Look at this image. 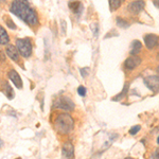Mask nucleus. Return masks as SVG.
Masks as SVG:
<instances>
[{
    "mask_svg": "<svg viewBox=\"0 0 159 159\" xmlns=\"http://www.w3.org/2000/svg\"><path fill=\"white\" fill-rule=\"evenodd\" d=\"M68 6H69V7H70L71 10H72V12H74V13H81L82 9H83L81 2H76V1L69 2Z\"/></svg>",
    "mask_w": 159,
    "mask_h": 159,
    "instance_id": "obj_15",
    "label": "nucleus"
},
{
    "mask_svg": "<svg viewBox=\"0 0 159 159\" xmlns=\"http://www.w3.org/2000/svg\"><path fill=\"white\" fill-rule=\"evenodd\" d=\"M10 42L9 35H7V31L3 29V27L0 25V45H7Z\"/></svg>",
    "mask_w": 159,
    "mask_h": 159,
    "instance_id": "obj_12",
    "label": "nucleus"
},
{
    "mask_svg": "<svg viewBox=\"0 0 159 159\" xmlns=\"http://www.w3.org/2000/svg\"><path fill=\"white\" fill-rule=\"evenodd\" d=\"M11 12L20 19L27 22L29 25H38V16L36 12L30 7L29 3L25 1H14L11 4Z\"/></svg>",
    "mask_w": 159,
    "mask_h": 159,
    "instance_id": "obj_1",
    "label": "nucleus"
},
{
    "mask_svg": "<svg viewBox=\"0 0 159 159\" xmlns=\"http://www.w3.org/2000/svg\"><path fill=\"white\" fill-rule=\"evenodd\" d=\"M94 29V33H93V34H94V36H98V25H94V27H93V25H92V30H93Z\"/></svg>",
    "mask_w": 159,
    "mask_h": 159,
    "instance_id": "obj_25",
    "label": "nucleus"
},
{
    "mask_svg": "<svg viewBox=\"0 0 159 159\" xmlns=\"http://www.w3.org/2000/svg\"><path fill=\"white\" fill-rule=\"evenodd\" d=\"M153 3H154V6L157 7L159 9V0H155V1H153Z\"/></svg>",
    "mask_w": 159,
    "mask_h": 159,
    "instance_id": "obj_27",
    "label": "nucleus"
},
{
    "mask_svg": "<svg viewBox=\"0 0 159 159\" xmlns=\"http://www.w3.org/2000/svg\"><path fill=\"white\" fill-rule=\"evenodd\" d=\"M80 70H81V74H82V76H83V78H85V76L88 75V72H87L86 70H84V68L80 69Z\"/></svg>",
    "mask_w": 159,
    "mask_h": 159,
    "instance_id": "obj_26",
    "label": "nucleus"
},
{
    "mask_svg": "<svg viewBox=\"0 0 159 159\" xmlns=\"http://www.w3.org/2000/svg\"><path fill=\"white\" fill-rule=\"evenodd\" d=\"M0 58H1V52H0Z\"/></svg>",
    "mask_w": 159,
    "mask_h": 159,
    "instance_id": "obj_31",
    "label": "nucleus"
},
{
    "mask_svg": "<svg viewBox=\"0 0 159 159\" xmlns=\"http://www.w3.org/2000/svg\"><path fill=\"white\" fill-rule=\"evenodd\" d=\"M109 36H118V33L116 30H111V32L107 33L106 36H105V38H108Z\"/></svg>",
    "mask_w": 159,
    "mask_h": 159,
    "instance_id": "obj_22",
    "label": "nucleus"
},
{
    "mask_svg": "<svg viewBox=\"0 0 159 159\" xmlns=\"http://www.w3.org/2000/svg\"><path fill=\"white\" fill-rule=\"evenodd\" d=\"M6 52L7 54L9 55L10 58H12L14 61H19V53H18V50L14 47L13 45H9L6 49Z\"/></svg>",
    "mask_w": 159,
    "mask_h": 159,
    "instance_id": "obj_11",
    "label": "nucleus"
},
{
    "mask_svg": "<svg viewBox=\"0 0 159 159\" xmlns=\"http://www.w3.org/2000/svg\"><path fill=\"white\" fill-rule=\"evenodd\" d=\"M2 145H3V141H2V139L0 138V148H1Z\"/></svg>",
    "mask_w": 159,
    "mask_h": 159,
    "instance_id": "obj_28",
    "label": "nucleus"
},
{
    "mask_svg": "<svg viewBox=\"0 0 159 159\" xmlns=\"http://www.w3.org/2000/svg\"><path fill=\"white\" fill-rule=\"evenodd\" d=\"M61 30H63V33L65 34V33H66V22H65V20H61Z\"/></svg>",
    "mask_w": 159,
    "mask_h": 159,
    "instance_id": "obj_24",
    "label": "nucleus"
},
{
    "mask_svg": "<svg viewBox=\"0 0 159 159\" xmlns=\"http://www.w3.org/2000/svg\"><path fill=\"white\" fill-rule=\"evenodd\" d=\"M63 159H74V147L71 142H65L61 148Z\"/></svg>",
    "mask_w": 159,
    "mask_h": 159,
    "instance_id": "obj_6",
    "label": "nucleus"
},
{
    "mask_svg": "<svg viewBox=\"0 0 159 159\" xmlns=\"http://www.w3.org/2000/svg\"><path fill=\"white\" fill-rule=\"evenodd\" d=\"M151 159H159V148H156V151L153 153L152 157H151Z\"/></svg>",
    "mask_w": 159,
    "mask_h": 159,
    "instance_id": "obj_23",
    "label": "nucleus"
},
{
    "mask_svg": "<svg viewBox=\"0 0 159 159\" xmlns=\"http://www.w3.org/2000/svg\"><path fill=\"white\" fill-rule=\"evenodd\" d=\"M127 89H129V84H125L124 85V88H123V90L120 92L119 94H118L117 97H115V98H112L114 101H120V100H122L123 98L125 97V94L127 93Z\"/></svg>",
    "mask_w": 159,
    "mask_h": 159,
    "instance_id": "obj_17",
    "label": "nucleus"
},
{
    "mask_svg": "<svg viewBox=\"0 0 159 159\" xmlns=\"http://www.w3.org/2000/svg\"><path fill=\"white\" fill-rule=\"evenodd\" d=\"M157 143H158V144H159V137L157 138Z\"/></svg>",
    "mask_w": 159,
    "mask_h": 159,
    "instance_id": "obj_30",
    "label": "nucleus"
},
{
    "mask_svg": "<svg viewBox=\"0 0 159 159\" xmlns=\"http://www.w3.org/2000/svg\"><path fill=\"white\" fill-rule=\"evenodd\" d=\"M120 6H121V1L120 0H110L109 1V7L110 11H116L117 9H119Z\"/></svg>",
    "mask_w": 159,
    "mask_h": 159,
    "instance_id": "obj_18",
    "label": "nucleus"
},
{
    "mask_svg": "<svg viewBox=\"0 0 159 159\" xmlns=\"http://www.w3.org/2000/svg\"><path fill=\"white\" fill-rule=\"evenodd\" d=\"M6 22H7V25H9L10 28H11L12 30H15L16 29V25L13 22V20L11 18H9V19H6Z\"/></svg>",
    "mask_w": 159,
    "mask_h": 159,
    "instance_id": "obj_21",
    "label": "nucleus"
},
{
    "mask_svg": "<svg viewBox=\"0 0 159 159\" xmlns=\"http://www.w3.org/2000/svg\"><path fill=\"white\" fill-rule=\"evenodd\" d=\"M9 79L11 80L13 83H14V85L16 86V87H18V88H21V87H22L21 78H20L19 74L17 73L15 70H13V69L9 72Z\"/></svg>",
    "mask_w": 159,
    "mask_h": 159,
    "instance_id": "obj_10",
    "label": "nucleus"
},
{
    "mask_svg": "<svg viewBox=\"0 0 159 159\" xmlns=\"http://www.w3.org/2000/svg\"><path fill=\"white\" fill-rule=\"evenodd\" d=\"M54 107L57 109H63L66 111H71L74 109V103L71 99L67 98V97H60L54 102Z\"/></svg>",
    "mask_w": 159,
    "mask_h": 159,
    "instance_id": "obj_4",
    "label": "nucleus"
},
{
    "mask_svg": "<svg viewBox=\"0 0 159 159\" xmlns=\"http://www.w3.org/2000/svg\"><path fill=\"white\" fill-rule=\"evenodd\" d=\"M141 129V126L140 125H135V126H133L132 129H129V134L130 135H136L138 132Z\"/></svg>",
    "mask_w": 159,
    "mask_h": 159,
    "instance_id": "obj_19",
    "label": "nucleus"
},
{
    "mask_svg": "<svg viewBox=\"0 0 159 159\" xmlns=\"http://www.w3.org/2000/svg\"><path fill=\"white\" fill-rule=\"evenodd\" d=\"M144 84L148 86V88L153 92H158L159 91V76L158 75H151L147 76L143 80Z\"/></svg>",
    "mask_w": 159,
    "mask_h": 159,
    "instance_id": "obj_5",
    "label": "nucleus"
},
{
    "mask_svg": "<svg viewBox=\"0 0 159 159\" xmlns=\"http://www.w3.org/2000/svg\"><path fill=\"white\" fill-rule=\"evenodd\" d=\"M144 43L148 49L152 50L159 45V37L155 34H147L144 35Z\"/></svg>",
    "mask_w": 159,
    "mask_h": 159,
    "instance_id": "obj_7",
    "label": "nucleus"
},
{
    "mask_svg": "<svg viewBox=\"0 0 159 159\" xmlns=\"http://www.w3.org/2000/svg\"><path fill=\"white\" fill-rule=\"evenodd\" d=\"M18 53L24 57H29L32 54V43L29 38H18L16 39Z\"/></svg>",
    "mask_w": 159,
    "mask_h": 159,
    "instance_id": "obj_3",
    "label": "nucleus"
},
{
    "mask_svg": "<svg viewBox=\"0 0 159 159\" xmlns=\"http://www.w3.org/2000/svg\"><path fill=\"white\" fill-rule=\"evenodd\" d=\"M140 63H141V58L136 55H133L130 57L126 58V61H125V67L129 69V70H133L136 67H138L140 65Z\"/></svg>",
    "mask_w": 159,
    "mask_h": 159,
    "instance_id": "obj_8",
    "label": "nucleus"
},
{
    "mask_svg": "<svg viewBox=\"0 0 159 159\" xmlns=\"http://www.w3.org/2000/svg\"><path fill=\"white\" fill-rule=\"evenodd\" d=\"M3 91H4V93L7 94V97L9 99L14 98V91H13L11 85H10L7 82H3Z\"/></svg>",
    "mask_w": 159,
    "mask_h": 159,
    "instance_id": "obj_14",
    "label": "nucleus"
},
{
    "mask_svg": "<svg viewBox=\"0 0 159 159\" xmlns=\"http://www.w3.org/2000/svg\"><path fill=\"white\" fill-rule=\"evenodd\" d=\"M157 72H158V76H159V66L157 67Z\"/></svg>",
    "mask_w": 159,
    "mask_h": 159,
    "instance_id": "obj_29",
    "label": "nucleus"
},
{
    "mask_svg": "<svg viewBox=\"0 0 159 159\" xmlns=\"http://www.w3.org/2000/svg\"><path fill=\"white\" fill-rule=\"evenodd\" d=\"M116 22H117L118 27L122 28V29H127V28H129V25H130L126 20H124L123 18H121V17H117Z\"/></svg>",
    "mask_w": 159,
    "mask_h": 159,
    "instance_id": "obj_16",
    "label": "nucleus"
},
{
    "mask_svg": "<svg viewBox=\"0 0 159 159\" xmlns=\"http://www.w3.org/2000/svg\"><path fill=\"white\" fill-rule=\"evenodd\" d=\"M78 93L81 97H85L86 96V88L84 86H80L78 88Z\"/></svg>",
    "mask_w": 159,
    "mask_h": 159,
    "instance_id": "obj_20",
    "label": "nucleus"
},
{
    "mask_svg": "<svg viewBox=\"0 0 159 159\" xmlns=\"http://www.w3.org/2000/svg\"><path fill=\"white\" fill-rule=\"evenodd\" d=\"M145 7V2L140 0V1H134L129 4V11L134 14H139L140 12H142Z\"/></svg>",
    "mask_w": 159,
    "mask_h": 159,
    "instance_id": "obj_9",
    "label": "nucleus"
},
{
    "mask_svg": "<svg viewBox=\"0 0 159 159\" xmlns=\"http://www.w3.org/2000/svg\"><path fill=\"white\" fill-rule=\"evenodd\" d=\"M74 125V121L70 115L66 112H61L56 116L54 120V127L60 134L67 135L72 130Z\"/></svg>",
    "mask_w": 159,
    "mask_h": 159,
    "instance_id": "obj_2",
    "label": "nucleus"
},
{
    "mask_svg": "<svg viewBox=\"0 0 159 159\" xmlns=\"http://www.w3.org/2000/svg\"><path fill=\"white\" fill-rule=\"evenodd\" d=\"M141 48H142V45H141V43L139 40H134V42L132 43V49H130V54L132 55H136L138 54V53L140 52Z\"/></svg>",
    "mask_w": 159,
    "mask_h": 159,
    "instance_id": "obj_13",
    "label": "nucleus"
}]
</instances>
